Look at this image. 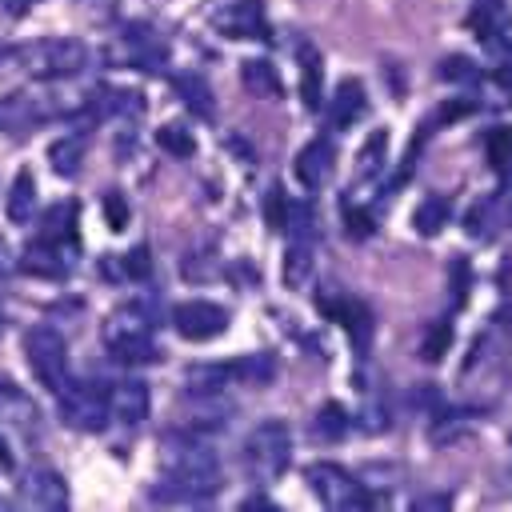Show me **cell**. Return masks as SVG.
<instances>
[{"mask_svg":"<svg viewBox=\"0 0 512 512\" xmlns=\"http://www.w3.org/2000/svg\"><path fill=\"white\" fill-rule=\"evenodd\" d=\"M492 212L500 228H512V164L500 172V192L492 196Z\"/></svg>","mask_w":512,"mask_h":512,"instance_id":"29","label":"cell"},{"mask_svg":"<svg viewBox=\"0 0 512 512\" xmlns=\"http://www.w3.org/2000/svg\"><path fill=\"white\" fill-rule=\"evenodd\" d=\"M296 56H300V96H304V108L320 112V104H324V64H320V52L312 44H300Z\"/></svg>","mask_w":512,"mask_h":512,"instance_id":"15","label":"cell"},{"mask_svg":"<svg viewBox=\"0 0 512 512\" xmlns=\"http://www.w3.org/2000/svg\"><path fill=\"white\" fill-rule=\"evenodd\" d=\"M8 4H12V16H20V12H24L28 4H36V0H8Z\"/></svg>","mask_w":512,"mask_h":512,"instance_id":"40","label":"cell"},{"mask_svg":"<svg viewBox=\"0 0 512 512\" xmlns=\"http://www.w3.org/2000/svg\"><path fill=\"white\" fill-rule=\"evenodd\" d=\"M448 340H452V328H448L444 320H440V324H432V328H428V336H424V348H420V352H424V360H428V364H436V360L448 352Z\"/></svg>","mask_w":512,"mask_h":512,"instance_id":"30","label":"cell"},{"mask_svg":"<svg viewBox=\"0 0 512 512\" xmlns=\"http://www.w3.org/2000/svg\"><path fill=\"white\" fill-rule=\"evenodd\" d=\"M60 416L76 432H100L112 416V388L104 380H68L60 388Z\"/></svg>","mask_w":512,"mask_h":512,"instance_id":"5","label":"cell"},{"mask_svg":"<svg viewBox=\"0 0 512 512\" xmlns=\"http://www.w3.org/2000/svg\"><path fill=\"white\" fill-rule=\"evenodd\" d=\"M240 76H244V88H248V92L268 96V100L280 96V76H276V68H272L268 60H244V64H240Z\"/></svg>","mask_w":512,"mask_h":512,"instance_id":"21","label":"cell"},{"mask_svg":"<svg viewBox=\"0 0 512 512\" xmlns=\"http://www.w3.org/2000/svg\"><path fill=\"white\" fill-rule=\"evenodd\" d=\"M12 268H16V264H12V248H8L4 240H0V288L8 284V276H12Z\"/></svg>","mask_w":512,"mask_h":512,"instance_id":"36","label":"cell"},{"mask_svg":"<svg viewBox=\"0 0 512 512\" xmlns=\"http://www.w3.org/2000/svg\"><path fill=\"white\" fill-rule=\"evenodd\" d=\"M156 144H160V148H168V152H176V156H192V152H196L192 132H184L180 124H164V128L156 132Z\"/></svg>","mask_w":512,"mask_h":512,"instance_id":"26","label":"cell"},{"mask_svg":"<svg viewBox=\"0 0 512 512\" xmlns=\"http://www.w3.org/2000/svg\"><path fill=\"white\" fill-rule=\"evenodd\" d=\"M160 484L168 496L180 500H204L220 488V468H216V452L196 440V436H172L164 444V460H160Z\"/></svg>","mask_w":512,"mask_h":512,"instance_id":"1","label":"cell"},{"mask_svg":"<svg viewBox=\"0 0 512 512\" xmlns=\"http://www.w3.org/2000/svg\"><path fill=\"white\" fill-rule=\"evenodd\" d=\"M484 152H488V164L504 172V168L512 164V128H508V124L492 128V132H488V140H484Z\"/></svg>","mask_w":512,"mask_h":512,"instance_id":"25","label":"cell"},{"mask_svg":"<svg viewBox=\"0 0 512 512\" xmlns=\"http://www.w3.org/2000/svg\"><path fill=\"white\" fill-rule=\"evenodd\" d=\"M84 152H88V136H84V132H64L60 140H52L48 160H52V168H56L60 176H76Z\"/></svg>","mask_w":512,"mask_h":512,"instance_id":"18","label":"cell"},{"mask_svg":"<svg viewBox=\"0 0 512 512\" xmlns=\"http://www.w3.org/2000/svg\"><path fill=\"white\" fill-rule=\"evenodd\" d=\"M476 4H480V8H500L504 0H476Z\"/></svg>","mask_w":512,"mask_h":512,"instance_id":"41","label":"cell"},{"mask_svg":"<svg viewBox=\"0 0 512 512\" xmlns=\"http://www.w3.org/2000/svg\"><path fill=\"white\" fill-rule=\"evenodd\" d=\"M268 376H272V360H268L264 352H252V356H240V360H236V380L260 384V380H268Z\"/></svg>","mask_w":512,"mask_h":512,"instance_id":"27","label":"cell"},{"mask_svg":"<svg viewBox=\"0 0 512 512\" xmlns=\"http://www.w3.org/2000/svg\"><path fill=\"white\" fill-rule=\"evenodd\" d=\"M148 408H152V396H148V384L144 380H120L112 388V420L124 424V428H136L148 420Z\"/></svg>","mask_w":512,"mask_h":512,"instance_id":"11","label":"cell"},{"mask_svg":"<svg viewBox=\"0 0 512 512\" xmlns=\"http://www.w3.org/2000/svg\"><path fill=\"white\" fill-rule=\"evenodd\" d=\"M496 324H500L504 332H512V304H504V308L496 312Z\"/></svg>","mask_w":512,"mask_h":512,"instance_id":"37","label":"cell"},{"mask_svg":"<svg viewBox=\"0 0 512 512\" xmlns=\"http://www.w3.org/2000/svg\"><path fill=\"white\" fill-rule=\"evenodd\" d=\"M308 488L316 492V500L324 508H336V512H360V508L372 504L364 484L352 472H344L340 464H328V460L308 464Z\"/></svg>","mask_w":512,"mask_h":512,"instance_id":"7","label":"cell"},{"mask_svg":"<svg viewBox=\"0 0 512 512\" xmlns=\"http://www.w3.org/2000/svg\"><path fill=\"white\" fill-rule=\"evenodd\" d=\"M8 220L12 224H24V220H32V208H36V180H32V172L28 168H20L16 172V180H12V188H8Z\"/></svg>","mask_w":512,"mask_h":512,"instance_id":"20","label":"cell"},{"mask_svg":"<svg viewBox=\"0 0 512 512\" xmlns=\"http://www.w3.org/2000/svg\"><path fill=\"white\" fill-rule=\"evenodd\" d=\"M108 272L128 276V280L148 276V272H152V264H148V248H132V252H124V256H108Z\"/></svg>","mask_w":512,"mask_h":512,"instance_id":"24","label":"cell"},{"mask_svg":"<svg viewBox=\"0 0 512 512\" xmlns=\"http://www.w3.org/2000/svg\"><path fill=\"white\" fill-rule=\"evenodd\" d=\"M448 216H452V200L440 196V192H432V196H424V200L416 204V212H412V228H416L420 236H436V232L448 224Z\"/></svg>","mask_w":512,"mask_h":512,"instance_id":"19","label":"cell"},{"mask_svg":"<svg viewBox=\"0 0 512 512\" xmlns=\"http://www.w3.org/2000/svg\"><path fill=\"white\" fill-rule=\"evenodd\" d=\"M440 76H444V80H464V84H476V80H480L476 64H472V60H464V56H448Z\"/></svg>","mask_w":512,"mask_h":512,"instance_id":"31","label":"cell"},{"mask_svg":"<svg viewBox=\"0 0 512 512\" xmlns=\"http://www.w3.org/2000/svg\"><path fill=\"white\" fill-rule=\"evenodd\" d=\"M348 232H352V236H368V232H372V216L352 208V212H348Z\"/></svg>","mask_w":512,"mask_h":512,"instance_id":"34","label":"cell"},{"mask_svg":"<svg viewBox=\"0 0 512 512\" xmlns=\"http://www.w3.org/2000/svg\"><path fill=\"white\" fill-rule=\"evenodd\" d=\"M108 220H112V228H116V232L128 224V212H124V204H120V196H116V192L108 196Z\"/></svg>","mask_w":512,"mask_h":512,"instance_id":"35","label":"cell"},{"mask_svg":"<svg viewBox=\"0 0 512 512\" xmlns=\"http://www.w3.org/2000/svg\"><path fill=\"white\" fill-rule=\"evenodd\" d=\"M104 340H108V352H112L120 364H152V360H156L152 316H148L140 304L120 308V312L108 320Z\"/></svg>","mask_w":512,"mask_h":512,"instance_id":"3","label":"cell"},{"mask_svg":"<svg viewBox=\"0 0 512 512\" xmlns=\"http://www.w3.org/2000/svg\"><path fill=\"white\" fill-rule=\"evenodd\" d=\"M0 468H12V452H8V444H4V436H0Z\"/></svg>","mask_w":512,"mask_h":512,"instance_id":"39","label":"cell"},{"mask_svg":"<svg viewBox=\"0 0 512 512\" xmlns=\"http://www.w3.org/2000/svg\"><path fill=\"white\" fill-rule=\"evenodd\" d=\"M288 212H292V208H284V192L272 188V192H268V224H272L276 232L288 228Z\"/></svg>","mask_w":512,"mask_h":512,"instance_id":"32","label":"cell"},{"mask_svg":"<svg viewBox=\"0 0 512 512\" xmlns=\"http://www.w3.org/2000/svg\"><path fill=\"white\" fill-rule=\"evenodd\" d=\"M464 300H468V264L452 260V304H464Z\"/></svg>","mask_w":512,"mask_h":512,"instance_id":"33","label":"cell"},{"mask_svg":"<svg viewBox=\"0 0 512 512\" xmlns=\"http://www.w3.org/2000/svg\"><path fill=\"white\" fill-rule=\"evenodd\" d=\"M24 356H28V368L32 376L60 396V388L68 384V344L56 328H32L24 336Z\"/></svg>","mask_w":512,"mask_h":512,"instance_id":"6","label":"cell"},{"mask_svg":"<svg viewBox=\"0 0 512 512\" xmlns=\"http://www.w3.org/2000/svg\"><path fill=\"white\" fill-rule=\"evenodd\" d=\"M68 256H72V248H60V244L36 236V240L24 248V268L36 272V276H68V268H72Z\"/></svg>","mask_w":512,"mask_h":512,"instance_id":"13","label":"cell"},{"mask_svg":"<svg viewBox=\"0 0 512 512\" xmlns=\"http://www.w3.org/2000/svg\"><path fill=\"white\" fill-rule=\"evenodd\" d=\"M216 28L232 40H268V16L260 0H236L216 12Z\"/></svg>","mask_w":512,"mask_h":512,"instance_id":"9","label":"cell"},{"mask_svg":"<svg viewBox=\"0 0 512 512\" xmlns=\"http://www.w3.org/2000/svg\"><path fill=\"white\" fill-rule=\"evenodd\" d=\"M88 60V48L72 36H52V40H36L28 48H20V68L32 80H64L76 76Z\"/></svg>","mask_w":512,"mask_h":512,"instance_id":"4","label":"cell"},{"mask_svg":"<svg viewBox=\"0 0 512 512\" xmlns=\"http://www.w3.org/2000/svg\"><path fill=\"white\" fill-rule=\"evenodd\" d=\"M0 328H4V316H0Z\"/></svg>","mask_w":512,"mask_h":512,"instance_id":"42","label":"cell"},{"mask_svg":"<svg viewBox=\"0 0 512 512\" xmlns=\"http://www.w3.org/2000/svg\"><path fill=\"white\" fill-rule=\"evenodd\" d=\"M176 92H180V100L188 108H196L200 116H212V92H208V84L200 76H176Z\"/></svg>","mask_w":512,"mask_h":512,"instance_id":"23","label":"cell"},{"mask_svg":"<svg viewBox=\"0 0 512 512\" xmlns=\"http://www.w3.org/2000/svg\"><path fill=\"white\" fill-rule=\"evenodd\" d=\"M364 108H368L364 84H360V80H340V84H336V96H332V104H328V120H332V128H352V124L364 116Z\"/></svg>","mask_w":512,"mask_h":512,"instance_id":"14","label":"cell"},{"mask_svg":"<svg viewBox=\"0 0 512 512\" xmlns=\"http://www.w3.org/2000/svg\"><path fill=\"white\" fill-rule=\"evenodd\" d=\"M124 48H128V56H132L136 64H144L148 72H156V68L168 60V48H164V40H160L152 28H140V24L124 28Z\"/></svg>","mask_w":512,"mask_h":512,"instance_id":"16","label":"cell"},{"mask_svg":"<svg viewBox=\"0 0 512 512\" xmlns=\"http://www.w3.org/2000/svg\"><path fill=\"white\" fill-rule=\"evenodd\" d=\"M348 432V412L340 408V404H328L320 416H316V436H324V440H340Z\"/></svg>","mask_w":512,"mask_h":512,"instance_id":"28","label":"cell"},{"mask_svg":"<svg viewBox=\"0 0 512 512\" xmlns=\"http://www.w3.org/2000/svg\"><path fill=\"white\" fill-rule=\"evenodd\" d=\"M448 504V496H424V500H416V508H444Z\"/></svg>","mask_w":512,"mask_h":512,"instance_id":"38","label":"cell"},{"mask_svg":"<svg viewBox=\"0 0 512 512\" xmlns=\"http://www.w3.org/2000/svg\"><path fill=\"white\" fill-rule=\"evenodd\" d=\"M384 152H388V132H384V128H376V132L364 140L360 160H356V164H360V168H356V172H360V180H364V176H376V172L384 168Z\"/></svg>","mask_w":512,"mask_h":512,"instance_id":"22","label":"cell"},{"mask_svg":"<svg viewBox=\"0 0 512 512\" xmlns=\"http://www.w3.org/2000/svg\"><path fill=\"white\" fill-rule=\"evenodd\" d=\"M332 164H336V148H332V140L316 136V140H308V144L296 152V180H300L304 188H320V184H328Z\"/></svg>","mask_w":512,"mask_h":512,"instance_id":"10","label":"cell"},{"mask_svg":"<svg viewBox=\"0 0 512 512\" xmlns=\"http://www.w3.org/2000/svg\"><path fill=\"white\" fill-rule=\"evenodd\" d=\"M40 236L52 240V244H60V248H76V204H72V200H68V204H64V200L52 204V208L44 212Z\"/></svg>","mask_w":512,"mask_h":512,"instance_id":"17","label":"cell"},{"mask_svg":"<svg viewBox=\"0 0 512 512\" xmlns=\"http://www.w3.org/2000/svg\"><path fill=\"white\" fill-rule=\"evenodd\" d=\"M172 324L184 340H216L220 332H228V312L212 300H184L172 308Z\"/></svg>","mask_w":512,"mask_h":512,"instance_id":"8","label":"cell"},{"mask_svg":"<svg viewBox=\"0 0 512 512\" xmlns=\"http://www.w3.org/2000/svg\"><path fill=\"white\" fill-rule=\"evenodd\" d=\"M292 460V432L284 420H264L244 440V472L260 484H272L288 472Z\"/></svg>","mask_w":512,"mask_h":512,"instance_id":"2","label":"cell"},{"mask_svg":"<svg viewBox=\"0 0 512 512\" xmlns=\"http://www.w3.org/2000/svg\"><path fill=\"white\" fill-rule=\"evenodd\" d=\"M24 504L32 508H44V512H56L68 504V484L60 472L52 468H36L28 480H24Z\"/></svg>","mask_w":512,"mask_h":512,"instance_id":"12","label":"cell"}]
</instances>
